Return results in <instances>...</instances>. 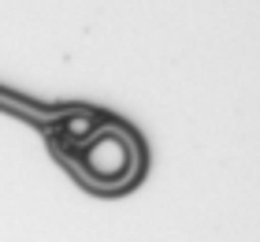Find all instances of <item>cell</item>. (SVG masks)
Returning <instances> with one entry per match:
<instances>
[{"mask_svg":"<svg viewBox=\"0 0 260 242\" xmlns=\"http://www.w3.org/2000/svg\"><path fill=\"white\" fill-rule=\"evenodd\" d=\"M75 160L82 168V175H89L93 183L123 186L138 168V145L119 127H97V135H89L75 149Z\"/></svg>","mask_w":260,"mask_h":242,"instance_id":"obj_1","label":"cell"},{"mask_svg":"<svg viewBox=\"0 0 260 242\" xmlns=\"http://www.w3.org/2000/svg\"><path fill=\"white\" fill-rule=\"evenodd\" d=\"M93 123H97V116H93V112H67V116L60 119V135H71V138H82V142H86L89 130H93Z\"/></svg>","mask_w":260,"mask_h":242,"instance_id":"obj_2","label":"cell"}]
</instances>
